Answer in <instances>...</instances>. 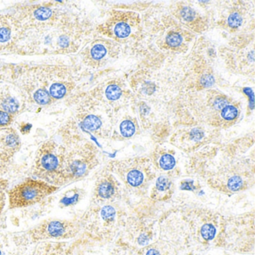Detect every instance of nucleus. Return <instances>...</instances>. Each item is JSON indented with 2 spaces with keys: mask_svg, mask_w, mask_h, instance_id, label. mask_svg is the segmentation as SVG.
<instances>
[{
  "mask_svg": "<svg viewBox=\"0 0 255 255\" xmlns=\"http://www.w3.org/2000/svg\"><path fill=\"white\" fill-rule=\"evenodd\" d=\"M59 186L38 179L28 178L8 191V208H26L41 202L59 190Z\"/></svg>",
  "mask_w": 255,
  "mask_h": 255,
  "instance_id": "1",
  "label": "nucleus"
},
{
  "mask_svg": "<svg viewBox=\"0 0 255 255\" xmlns=\"http://www.w3.org/2000/svg\"><path fill=\"white\" fill-rule=\"evenodd\" d=\"M74 228V224L70 221L50 219L41 222L32 231V236L37 240L61 238L70 235Z\"/></svg>",
  "mask_w": 255,
  "mask_h": 255,
  "instance_id": "2",
  "label": "nucleus"
},
{
  "mask_svg": "<svg viewBox=\"0 0 255 255\" xmlns=\"http://www.w3.org/2000/svg\"><path fill=\"white\" fill-rule=\"evenodd\" d=\"M83 192L81 189H69L62 193L59 198V205L61 208H67L77 205L83 198Z\"/></svg>",
  "mask_w": 255,
  "mask_h": 255,
  "instance_id": "3",
  "label": "nucleus"
},
{
  "mask_svg": "<svg viewBox=\"0 0 255 255\" xmlns=\"http://www.w3.org/2000/svg\"><path fill=\"white\" fill-rule=\"evenodd\" d=\"M115 193V186L112 182L102 180L98 183L96 187V194L98 198L101 199H109Z\"/></svg>",
  "mask_w": 255,
  "mask_h": 255,
  "instance_id": "4",
  "label": "nucleus"
},
{
  "mask_svg": "<svg viewBox=\"0 0 255 255\" xmlns=\"http://www.w3.org/2000/svg\"><path fill=\"white\" fill-rule=\"evenodd\" d=\"M144 181V175L138 170H131L127 175V182L131 187H138L141 186Z\"/></svg>",
  "mask_w": 255,
  "mask_h": 255,
  "instance_id": "5",
  "label": "nucleus"
},
{
  "mask_svg": "<svg viewBox=\"0 0 255 255\" xmlns=\"http://www.w3.org/2000/svg\"><path fill=\"white\" fill-rule=\"evenodd\" d=\"M1 107H2L4 112L9 114V113H14L18 111L20 104L15 98L8 97L5 99L2 100V103H1Z\"/></svg>",
  "mask_w": 255,
  "mask_h": 255,
  "instance_id": "6",
  "label": "nucleus"
},
{
  "mask_svg": "<svg viewBox=\"0 0 255 255\" xmlns=\"http://www.w3.org/2000/svg\"><path fill=\"white\" fill-rule=\"evenodd\" d=\"M19 143H20V138L16 132H8V134H6L2 139V144L8 150H14V149L17 148Z\"/></svg>",
  "mask_w": 255,
  "mask_h": 255,
  "instance_id": "7",
  "label": "nucleus"
},
{
  "mask_svg": "<svg viewBox=\"0 0 255 255\" xmlns=\"http://www.w3.org/2000/svg\"><path fill=\"white\" fill-rule=\"evenodd\" d=\"M101 125H102V122H101V119L93 115L87 116L83 122V127L86 129L91 131H95L99 129Z\"/></svg>",
  "mask_w": 255,
  "mask_h": 255,
  "instance_id": "8",
  "label": "nucleus"
},
{
  "mask_svg": "<svg viewBox=\"0 0 255 255\" xmlns=\"http://www.w3.org/2000/svg\"><path fill=\"white\" fill-rule=\"evenodd\" d=\"M66 93L67 89L65 85L62 83H56L50 86L49 95L55 99H61L66 95Z\"/></svg>",
  "mask_w": 255,
  "mask_h": 255,
  "instance_id": "9",
  "label": "nucleus"
},
{
  "mask_svg": "<svg viewBox=\"0 0 255 255\" xmlns=\"http://www.w3.org/2000/svg\"><path fill=\"white\" fill-rule=\"evenodd\" d=\"M171 187V183L170 180L165 176H161L156 181L155 189L157 193L165 194Z\"/></svg>",
  "mask_w": 255,
  "mask_h": 255,
  "instance_id": "10",
  "label": "nucleus"
},
{
  "mask_svg": "<svg viewBox=\"0 0 255 255\" xmlns=\"http://www.w3.org/2000/svg\"><path fill=\"white\" fill-rule=\"evenodd\" d=\"M121 133L125 137L132 136L135 132V128L134 124L130 121L126 120L121 124Z\"/></svg>",
  "mask_w": 255,
  "mask_h": 255,
  "instance_id": "11",
  "label": "nucleus"
},
{
  "mask_svg": "<svg viewBox=\"0 0 255 255\" xmlns=\"http://www.w3.org/2000/svg\"><path fill=\"white\" fill-rule=\"evenodd\" d=\"M175 163L174 156L170 154L163 155L159 159V166L165 171L172 169L175 165Z\"/></svg>",
  "mask_w": 255,
  "mask_h": 255,
  "instance_id": "12",
  "label": "nucleus"
},
{
  "mask_svg": "<svg viewBox=\"0 0 255 255\" xmlns=\"http://www.w3.org/2000/svg\"><path fill=\"white\" fill-rule=\"evenodd\" d=\"M34 98H35L37 104L39 105H47L50 101V97L48 92L42 89H38L35 92Z\"/></svg>",
  "mask_w": 255,
  "mask_h": 255,
  "instance_id": "13",
  "label": "nucleus"
},
{
  "mask_svg": "<svg viewBox=\"0 0 255 255\" xmlns=\"http://www.w3.org/2000/svg\"><path fill=\"white\" fill-rule=\"evenodd\" d=\"M131 32V29L129 25L127 23L121 22L116 25L115 28V33L119 38H125L129 36Z\"/></svg>",
  "mask_w": 255,
  "mask_h": 255,
  "instance_id": "14",
  "label": "nucleus"
},
{
  "mask_svg": "<svg viewBox=\"0 0 255 255\" xmlns=\"http://www.w3.org/2000/svg\"><path fill=\"white\" fill-rule=\"evenodd\" d=\"M106 96L110 101H116L122 96V90L116 85H111L106 89Z\"/></svg>",
  "mask_w": 255,
  "mask_h": 255,
  "instance_id": "15",
  "label": "nucleus"
},
{
  "mask_svg": "<svg viewBox=\"0 0 255 255\" xmlns=\"http://www.w3.org/2000/svg\"><path fill=\"white\" fill-rule=\"evenodd\" d=\"M238 116V110L234 106H226L222 110V117L226 121H232Z\"/></svg>",
  "mask_w": 255,
  "mask_h": 255,
  "instance_id": "16",
  "label": "nucleus"
},
{
  "mask_svg": "<svg viewBox=\"0 0 255 255\" xmlns=\"http://www.w3.org/2000/svg\"><path fill=\"white\" fill-rule=\"evenodd\" d=\"M201 236L206 240H212L216 235V230L211 224H206L201 228Z\"/></svg>",
  "mask_w": 255,
  "mask_h": 255,
  "instance_id": "17",
  "label": "nucleus"
},
{
  "mask_svg": "<svg viewBox=\"0 0 255 255\" xmlns=\"http://www.w3.org/2000/svg\"><path fill=\"white\" fill-rule=\"evenodd\" d=\"M107 54V49L102 44H97L92 47L91 50V55L95 60H100L103 59Z\"/></svg>",
  "mask_w": 255,
  "mask_h": 255,
  "instance_id": "18",
  "label": "nucleus"
},
{
  "mask_svg": "<svg viewBox=\"0 0 255 255\" xmlns=\"http://www.w3.org/2000/svg\"><path fill=\"white\" fill-rule=\"evenodd\" d=\"M228 189L234 191V192L240 190L243 187V179L239 176H234V177H231L228 182Z\"/></svg>",
  "mask_w": 255,
  "mask_h": 255,
  "instance_id": "19",
  "label": "nucleus"
},
{
  "mask_svg": "<svg viewBox=\"0 0 255 255\" xmlns=\"http://www.w3.org/2000/svg\"><path fill=\"white\" fill-rule=\"evenodd\" d=\"M53 14V11L50 8H40L35 10L34 12V15L38 19V20L41 21H44V20H48Z\"/></svg>",
  "mask_w": 255,
  "mask_h": 255,
  "instance_id": "20",
  "label": "nucleus"
},
{
  "mask_svg": "<svg viewBox=\"0 0 255 255\" xmlns=\"http://www.w3.org/2000/svg\"><path fill=\"white\" fill-rule=\"evenodd\" d=\"M183 41L181 35L178 33H171L167 36L166 42L168 46L172 47H178Z\"/></svg>",
  "mask_w": 255,
  "mask_h": 255,
  "instance_id": "21",
  "label": "nucleus"
},
{
  "mask_svg": "<svg viewBox=\"0 0 255 255\" xmlns=\"http://www.w3.org/2000/svg\"><path fill=\"white\" fill-rule=\"evenodd\" d=\"M243 18L238 13H233L228 17V25L231 28H238L242 24Z\"/></svg>",
  "mask_w": 255,
  "mask_h": 255,
  "instance_id": "22",
  "label": "nucleus"
},
{
  "mask_svg": "<svg viewBox=\"0 0 255 255\" xmlns=\"http://www.w3.org/2000/svg\"><path fill=\"white\" fill-rule=\"evenodd\" d=\"M11 30L9 28H0V43H5L11 38Z\"/></svg>",
  "mask_w": 255,
  "mask_h": 255,
  "instance_id": "23",
  "label": "nucleus"
},
{
  "mask_svg": "<svg viewBox=\"0 0 255 255\" xmlns=\"http://www.w3.org/2000/svg\"><path fill=\"white\" fill-rule=\"evenodd\" d=\"M11 122V117L8 113L4 111H0V128L10 125Z\"/></svg>",
  "mask_w": 255,
  "mask_h": 255,
  "instance_id": "24",
  "label": "nucleus"
},
{
  "mask_svg": "<svg viewBox=\"0 0 255 255\" xmlns=\"http://www.w3.org/2000/svg\"><path fill=\"white\" fill-rule=\"evenodd\" d=\"M182 16H183V19L186 20H192V19L195 17V13L193 10L189 8H185L182 11Z\"/></svg>",
  "mask_w": 255,
  "mask_h": 255,
  "instance_id": "25",
  "label": "nucleus"
},
{
  "mask_svg": "<svg viewBox=\"0 0 255 255\" xmlns=\"http://www.w3.org/2000/svg\"><path fill=\"white\" fill-rule=\"evenodd\" d=\"M191 138L193 141H200L201 138L204 136V132L200 129H195L191 132Z\"/></svg>",
  "mask_w": 255,
  "mask_h": 255,
  "instance_id": "26",
  "label": "nucleus"
},
{
  "mask_svg": "<svg viewBox=\"0 0 255 255\" xmlns=\"http://www.w3.org/2000/svg\"><path fill=\"white\" fill-rule=\"evenodd\" d=\"M58 44L61 48L65 49L69 47L70 39L66 36V35H62L58 40Z\"/></svg>",
  "mask_w": 255,
  "mask_h": 255,
  "instance_id": "27",
  "label": "nucleus"
},
{
  "mask_svg": "<svg viewBox=\"0 0 255 255\" xmlns=\"http://www.w3.org/2000/svg\"><path fill=\"white\" fill-rule=\"evenodd\" d=\"M214 82V79H213V76L211 75H205L201 79V84L204 86V87H209L211 86L213 84Z\"/></svg>",
  "mask_w": 255,
  "mask_h": 255,
  "instance_id": "28",
  "label": "nucleus"
},
{
  "mask_svg": "<svg viewBox=\"0 0 255 255\" xmlns=\"http://www.w3.org/2000/svg\"><path fill=\"white\" fill-rule=\"evenodd\" d=\"M5 204H6V195L2 190H0V215L2 213Z\"/></svg>",
  "mask_w": 255,
  "mask_h": 255,
  "instance_id": "29",
  "label": "nucleus"
},
{
  "mask_svg": "<svg viewBox=\"0 0 255 255\" xmlns=\"http://www.w3.org/2000/svg\"><path fill=\"white\" fill-rule=\"evenodd\" d=\"M227 101L225 99H219L216 100L215 101L214 107H216L217 110H222L226 107Z\"/></svg>",
  "mask_w": 255,
  "mask_h": 255,
  "instance_id": "30",
  "label": "nucleus"
},
{
  "mask_svg": "<svg viewBox=\"0 0 255 255\" xmlns=\"http://www.w3.org/2000/svg\"><path fill=\"white\" fill-rule=\"evenodd\" d=\"M31 128H32V125H29V124H26V125L22 127L20 131H21L22 133L25 134L26 133V132H29V131H30Z\"/></svg>",
  "mask_w": 255,
  "mask_h": 255,
  "instance_id": "31",
  "label": "nucleus"
},
{
  "mask_svg": "<svg viewBox=\"0 0 255 255\" xmlns=\"http://www.w3.org/2000/svg\"><path fill=\"white\" fill-rule=\"evenodd\" d=\"M146 255H160V254H159V252L156 251V249H150V250L147 252Z\"/></svg>",
  "mask_w": 255,
  "mask_h": 255,
  "instance_id": "32",
  "label": "nucleus"
},
{
  "mask_svg": "<svg viewBox=\"0 0 255 255\" xmlns=\"http://www.w3.org/2000/svg\"><path fill=\"white\" fill-rule=\"evenodd\" d=\"M0 255H2V252H1V249H0Z\"/></svg>",
  "mask_w": 255,
  "mask_h": 255,
  "instance_id": "33",
  "label": "nucleus"
}]
</instances>
